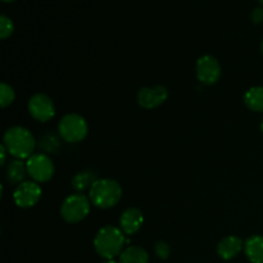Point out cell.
Wrapping results in <instances>:
<instances>
[{
	"mask_svg": "<svg viewBox=\"0 0 263 263\" xmlns=\"http://www.w3.org/2000/svg\"><path fill=\"white\" fill-rule=\"evenodd\" d=\"M90 202L89 197H85L84 194H71L63 200L61 207V216L66 222L77 223L87 217L90 212Z\"/></svg>",
	"mask_w": 263,
	"mask_h": 263,
	"instance_id": "5",
	"label": "cell"
},
{
	"mask_svg": "<svg viewBox=\"0 0 263 263\" xmlns=\"http://www.w3.org/2000/svg\"><path fill=\"white\" fill-rule=\"evenodd\" d=\"M41 194H43V190L39 182L23 181L15 187L13 193V200L17 207L31 208L37 204L39 200L41 199Z\"/></svg>",
	"mask_w": 263,
	"mask_h": 263,
	"instance_id": "9",
	"label": "cell"
},
{
	"mask_svg": "<svg viewBox=\"0 0 263 263\" xmlns=\"http://www.w3.org/2000/svg\"><path fill=\"white\" fill-rule=\"evenodd\" d=\"M27 166L28 176L32 179V181L48 182L54 176V163L50 157L45 153L32 154L26 162Z\"/></svg>",
	"mask_w": 263,
	"mask_h": 263,
	"instance_id": "6",
	"label": "cell"
},
{
	"mask_svg": "<svg viewBox=\"0 0 263 263\" xmlns=\"http://www.w3.org/2000/svg\"><path fill=\"white\" fill-rule=\"evenodd\" d=\"M244 103L253 112H263V86H253L244 94Z\"/></svg>",
	"mask_w": 263,
	"mask_h": 263,
	"instance_id": "17",
	"label": "cell"
},
{
	"mask_svg": "<svg viewBox=\"0 0 263 263\" xmlns=\"http://www.w3.org/2000/svg\"><path fill=\"white\" fill-rule=\"evenodd\" d=\"M144 223V216L138 208H127L120 217V229L125 235H134L141 229Z\"/></svg>",
	"mask_w": 263,
	"mask_h": 263,
	"instance_id": "11",
	"label": "cell"
},
{
	"mask_svg": "<svg viewBox=\"0 0 263 263\" xmlns=\"http://www.w3.org/2000/svg\"><path fill=\"white\" fill-rule=\"evenodd\" d=\"M15 99V92L10 85L2 82L0 85V105L2 108H7L14 102Z\"/></svg>",
	"mask_w": 263,
	"mask_h": 263,
	"instance_id": "19",
	"label": "cell"
},
{
	"mask_svg": "<svg viewBox=\"0 0 263 263\" xmlns=\"http://www.w3.org/2000/svg\"><path fill=\"white\" fill-rule=\"evenodd\" d=\"M13 31H14V25H13L12 20L3 14L0 17V39L5 40V39L12 35Z\"/></svg>",
	"mask_w": 263,
	"mask_h": 263,
	"instance_id": "20",
	"label": "cell"
},
{
	"mask_svg": "<svg viewBox=\"0 0 263 263\" xmlns=\"http://www.w3.org/2000/svg\"><path fill=\"white\" fill-rule=\"evenodd\" d=\"M27 174V166L22 159H14L7 166V180L13 185H20L25 181Z\"/></svg>",
	"mask_w": 263,
	"mask_h": 263,
	"instance_id": "14",
	"label": "cell"
},
{
	"mask_svg": "<svg viewBox=\"0 0 263 263\" xmlns=\"http://www.w3.org/2000/svg\"><path fill=\"white\" fill-rule=\"evenodd\" d=\"M258 2H259V3H261V4H263V0H258Z\"/></svg>",
	"mask_w": 263,
	"mask_h": 263,
	"instance_id": "28",
	"label": "cell"
},
{
	"mask_svg": "<svg viewBox=\"0 0 263 263\" xmlns=\"http://www.w3.org/2000/svg\"><path fill=\"white\" fill-rule=\"evenodd\" d=\"M168 98V91L162 85L141 87L138 92V103L144 109H154L163 104Z\"/></svg>",
	"mask_w": 263,
	"mask_h": 263,
	"instance_id": "10",
	"label": "cell"
},
{
	"mask_svg": "<svg viewBox=\"0 0 263 263\" xmlns=\"http://www.w3.org/2000/svg\"><path fill=\"white\" fill-rule=\"evenodd\" d=\"M244 248V243L240 238L235 235H229L223 238L217 246V253L225 261L233 259L234 257L238 256Z\"/></svg>",
	"mask_w": 263,
	"mask_h": 263,
	"instance_id": "12",
	"label": "cell"
},
{
	"mask_svg": "<svg viewBox=\"0 0 263 263\" xmlns=\"http://www.w3.org/2000/svg\"><path fill=\"white\" fill-rule=\"evenodd\" d=\"M3 145L7 148L9 156L15 159H28L32 156L37 143L30 130L22 126H13L4 133Z\"/></svg>",
	"mask_w": 263,
	"mask_h": 263,
	"instance_id": "1",
	"label": "cell"
},
{
	"mask_svg": "<svg viewBox=\"0 0 263 263\" xmlns=\"http://www.w3.org/2000/svg\"><path fill=\"white\" fill-rule=\"evenodd\" d=\"M154 252H156L158 258L167 259L170 257V253H171V248H170V246L166 241H158L154 246Z\"/></svg>",
	"mask_w": 263,
	"mask_h": 263,
	"instance_id": "21",
	"label": "cell"
},
{
	"mask_svg": "<svg viewBox=\"0 0 263 263\" xmlns=\"http://www.w3.org/2000/svg\"><path fill=\"white\" fill-rule=\"evenodd\" d=\"M122 198V187L116 180L98 179L89 190V199L92 205L108 210L117 204Z\"/></svg>",
	"mask_w": 263,
	"mask_h": 263,
	"instance_id": "3",
	"label": "cell"
},
{
	"mask_svg": "<svg viewBox=\"0 0 263 263\" xmlns=\"http://www.w3.org/2000/svg\"><path fill=\"white\" fill-rule=\"evenodd\" d=\"M261 51H262V54H263V41H262V44H261Z\"/></svg>",
	"mask_w": 263,
	"mask_h": 263,
	"instance_id": "26",
	"label": "cell"
},
{
	"mask_svg": "<svg viewBox=\"0 0 263 263\" xmlns=\"http://www.w3.org/2000/svg\"><path fill=\"white\" fill-rule=\"evenodd\" d=\"M27 108L31 117L43 123L48 122L55 115V105H54L53 99L43 92L32 95L28 100Z\"/></svg>",
	"mask_w": 263,
	"mask_h": 263,
	"instance_id": "7",
	"label": "cell"
},
{
	"mask_svg": "<svg viewBox=\"0 0 263 263\" xmlns=\"http://www.w3.org/2000/svg\"><path fill=\"white\" fill-rule=\"evenodd\" d=\"M59 146H61V141L53 134H46L43 138H40V141H39V148L45 154L55 153Z\"/></svg>",
	"mask_w": 263,
	"mask_h": 263,
	"instance_id": "18",
	"label": "cell"
},
{
	"mask_svg": "<svg viewBox=\"0 0 263 263\" xmlns=\"http://www.w3.org/2000/svg\"><path fill=\"white\" fill-rule=\"evenodd\" d=\"M197 79L204 85H215L221 77V66L217 58L211 54L202 55L195 66Z\"/></svg>",
	"mask_w": 263,
	"mask_h": 263,
	"instance_id": "8",
	"label": "cell"
},
{
	"mask_svg": "<svg viewBox=\"0 0 263 263\" xmlns=\"http://www.w3.org/2000/svg\"><path fill=\"white\" fill-rule=\"evenodd\" d=\"M261 130H262V133H263V121H262V125H261Z\"/></svg>",
	"mask_w": 263,
	"mask_h": 263,
	"instance_id": "27",
	"label": "cell"
},
{
	"mask_svg": "<svg viewBox=\"0 0 263 263\" xmlns=\"http://www.w3.org/2000/svg\"><path fill=\"white\" fill-rule=\"evenodd\" d=\"M103 263H118V262H116L115 259H107V261L103 262Z\"/></svg>",
	"mask_w": 263,
	"mask_h": 263,
	"instance_id": "24",
	"label": "cell"
},
{
	"mask_svg": "<svg viewBox=\"0 0 263 263\" xmlns=\"http://www.w3.org/2000/svg\"><path fill=\"white\" fill-rule=\"evenodd\" d=\"M58 133L62 140L69 144H76L86 138L89 126L82 116L77 113H68L59 121Z\"/></svg>",
	"mask_w": 263,
	"mask_h": 263,
	"instance_id": "4",
	"label": "cell"
},
{
	"mask_svg": "<svg viewBox=\"0 0 263 263\" xmlns=\"http://www.w3.org/2000/svg\"><path fill=\"white\" fill-rule=\"evenodd\" d=\"M8 154H9V153H8L7 148H5V146L2 144V145H0V157H2V161H0L2 163H0V164H2V166H4V164L7 163V156H8Z\"/></svg>",
	"mask_w": 263,
	"mask_h": 263,
	"instance_id": "23",
	"label": "cell"
},
{
	"mask_svg": "<svg viewBox=\"0 0 263 263\" xmlns=\"http://www.w3.org/2000/svg\"><path fill=\"white\" fill-rule=\"evenodd\" d=\"M97 175L92 171L89 170H85V171H80L72 177L71 185L77 193L85 192L86 189H91V186L94 185V182L97 181Z\"/></svg>",
	"mask_w": 263,
	"mask_h": 263,
	"instance_id": "16",
	"label": "cell"
},
{
	"mask_svg": "<svg viewBox=\"0 0 263 263\" xmlns=\"http://www.w3.org/2000/svg\"><path fill=\"white\" fill-rule=\"evenodd\" d=\"M118 263H149V254L141 247H128L120 254Z\"/></svg>",
	"mask_w": 263,
	"mask_h": 263,
	"instance_id": "15",
	"label": "cell"
},
{
	"mask_svg": "<svg viewBox=\"0 0 263 263\" xmlns=\"http://www.w3.org/2000/svg\"><path fill=\"white\" fill-rule=\"evenodd\" d=\"M244 251L252 263H263V236L253 235L247 239Z\"/></svg>",
	"mask_w": 263,
	"mask_h": 263,
	"instance_id": "13",
	"label": "cell"
},
{
	"mask_svg": "<svg viewBox=\"0 0 263 263\" xmlns=\"http://www.w3.org/2000/svg\"><path fill=\"white\" fill-rule=\"evenodd\" d=\"M252 21L256 25L263 22V8H254L253 12H252Z\"/></svg>",
	"mask_w": 263,
	"mask_h": 263,
	"instance_id": "22",
	"label": "cell"
},
{
	"mask_svg": "<svg viewBox=\"0 0 263 263\" xmlns=\"http://www.w3.org/2000/svg\"><path fill=\"white\" fill-rule=\"evenodd\" d=\"M125 234L116 226H104L94 238L95 252L104 259H113L123 252Z\"/></svg>",
	"mask_w": 263,
	"mask_h": 263,
	"instance_id": "2",
	"label": "cell"
},
{
	"mask_svg": "<svg viewBox=\"0 0 263 263\" xmlns=\"http://www.w3.org/2000/svg\"><path fill=\"white\" fill-rule=\"evenodd\" d=\"M3 2H5V3H10V2H14V0H3Z\"/></svg>",
	"mask_w": 263,
	"mask_h": 263,
	"instance_id": "25",
	"label": "cell"
}]
</instances>
